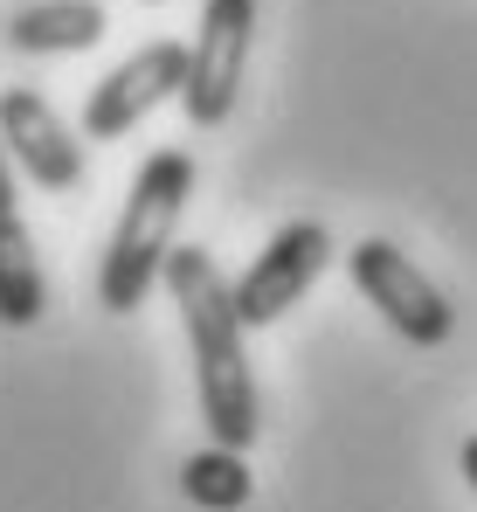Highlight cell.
<instances>
[{
  "label": "cell",
  "mask_w": 477,
  "mask_h": 512,
  "mask_svg": "<svg viewBox=\"0 0 477 512\" xmlns=\"http://www.w3.org/2000/svg\"><path fill=\"white\" fill-rule=\"evenodd\" d=\"M159 277H166V291H173V305H180V326H187V346H194V388H201L208 443L249 450L256 429H263V402H256L249 353H242V333H249V326L236 319V298H229L215 256L173 243Z\"/></svg>",
  "instance_id": "1"
},
{
  "label": "cell",
  "mask_w": 477,
  "mask_h": 512,
  "mask_svg": "<svg viewBox=\"0 0 477 512\" xmlns=\"http://www.w3.org/2000/svg\"><path fill=\"white\" fill-rule=\"evenodd\" d=\"M187 194H194V153L159 146L153 160L139 167V180H132L125 215H118V229H111V243H104V263H97V305H104V312H139V305L153 298Z\"/></svg>",
  "instance_id": "2"
},
{
  "label": "cell",
  "mask_w": 477,
  "mask_h": 512,
  "mask_svg": "<svg viewBox=\"0 0 477 512\" xmlns=\"http://www.w3.org/2000/svg\"><path fill=\"white\" fill-rule=\"evenodd\" d=\"M249 42H256V0H201V28L187 42V84H180V111L194 132L229 125L242 70H249Z\"/></svg>",
  "instance_id": "3"
},
{
  "label": "cell",
  "mask_w": 477,
  "mask_h": 512,
  "mask_svg": "<svg viewBox=\"0 0 477 512\" xmlns=\"http://www.w3.org/2000/svg\"><path fill=\"white\" fill-rule=\"evenodd\" d=\"M346 270H353L360 298H367L408 346H443L450 333H457V305H450V298L408 263V250H395L388 236L353 243V250H346Z\"/></svg>",
  "instance_id": "4"
},
{
  "label": "cell",
  "mask_w": 477,
  "mask_h": 512,
  "mask_svg": "<svg viewBox=\"0 0 477 512\" xmlns=\"http://www.w3.org/2000/svg\"><path fill=\"white\" fill-rule=\"evenodd\" d=\"M325 263H332V229H325V222H284V229L256 250V263L229 284L236 319L242 326H277V319L318 284Z\"/></svg>",
  "instance_id": "5"
},
{
  "label": "cell",
  "mask_w": 477,
  "mask_h": 512,
  "mask_svg": "<svg viewBox=\"0 0 477 512\" xmlns=\"http://www.w3.org/2000/svg\"><path fill=\"white\" fill-rule=\"evenodd\" d=\"M180 84H187V42H146V49H132L111 77L90 84L83 139H125L139 118H153L166 97H180Z\"/></svg>",
  "instance_id": "6"
},
{
  "label": "cell",
  "mask_w": 477,
  "mask_h": 512,
  "mask_svg": "<svg viewBox=\"0 0 477 512\" xmlns=\"http://www.w3.org/2000/svg\"><path fill=\"white\" fill-rule=\"evenodd\" d=\"M0 146L42 194H77L83 187V139L35 90H7L0 97Z\"/></svg>",
  "instance_id": "7"
},
{
  "label": "cell",
  "mask_w": 477,
  "mask_h": 512,
  "mask_svg": "<svg viewBox=\"0 0 477 512\" xmlns=\"http://www.w3.org/2000/svg\"><path fill=\"white\" fill-rule=\"evenodd\" d=\"M97 35H104L97 0H35L7 21V42L21 56H77V49H97Z\"/></svg>",
  "instance_id": "8"
},
{
  "label": "cell",
  "mask_w": 477,
  "mask_h": 512,
  "mask_svg": "<svg viewBox=\"0 0 477 512\" xmlns=\"http://www.w3.org/2000/svg\"><path fill=\"white\" fill-rule=\"evenodd\" d=\"M49 312V277H42V256H35V236L14 215H0V326H35Z\"/></svg>",
  "instance_id": "9"
},
{
  "label": "cell",
  "mask_w": 477,
  "mask_h": 512,
  "mask_svg": "<svg viewBox=\"0 0 477 512\" xmlns=\"http://www.w3.org/2000/svg\"><path fill=\"white\" fill-rule=\"evenodd\" d=\"M180 492H187V506H201V512H242L249 492H256V478H249L242 450L208 443V450H194V457L180 464Z\"/></svg>",
  "instance_id": "10"
},
{
  "label": "cell",
  "mask_w": 477,
  "mask_h": 512,
  "mask_svg": "<svg viewBox=\"0 0 477 512\" xmlns=\"http://www.w3.org/2000/svg\"><path fill=\"white\" fill-rule=\"evenodd\" d=\"M0 215H14V160H7V146H0Z\"/></svg>",
  "instance_id": "11"
},
{
  "label": "cell",
  "mask_w": 477,
  "mask_h": 512,
  "mask_svg": "<svg viewBox=\"0 0 477 512\" xmlns=\"http://www.w3.org/2000/svg\"><path fill=\"white\" fill-rule=\"evenodd\" d=\"M457 464H464V478H471V492H477V436H464V457Z\"/></svg>",
  "instance_id": "12"
}]
</instances>
